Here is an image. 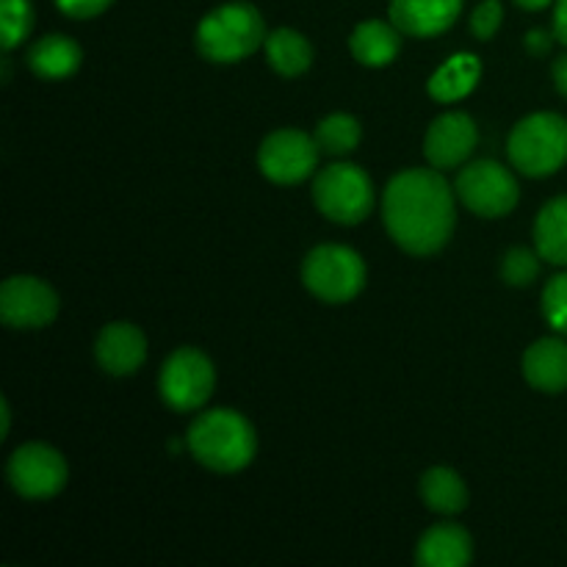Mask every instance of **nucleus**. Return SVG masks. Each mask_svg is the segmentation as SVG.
<instances>
[{"label":"nucleus","instance_id":"1","mask_svg":"<svg viewBox=\"0 0 567 567\" xmlns=\"http://www.w3.org/2000/svg\"><path fill=\"white\" fill-rule=\"evenodd\" d=\"M382 216L399 247L413 255H432L452 238V188L441 172L408 169L388 183Z\"/></svg>","mask_w":567,"mask_h":567},{"label":"nucleus","instance_id":"2","mask_svg":"<svg viewBox=\"0 0 567 567\" xmlns=\"http://www.w3.org/2000/svg\"><path fill=\"white\" fill-rule=\"evenodd\" d=\"M188 449L205 468L233 474L252 463L258 441L249 421L236 410H210L188 430Z\"/></svg>","mask_w":567,"mask_h":567},{"label":"nucleus","instance_id":"3","mask_svg":"<svg viewBox=\"0 0 567 567\" xmlns=\"http://www.w3.org/2000/svg\"><path fill=\"white\" fill-rule=\"evenodd\" d=\"M266 42L264 17L249 3H225L197 28V50L216 64H236Z\"/></svg>","mask_w":567,"mask_h":567},{"label":"nucleus","instance_id":"4","mask_svg":"<svg viewBox=\"0 0 567 567\" xmlns=\"http://www.w3.org/2000/svg\"><path fill=\"white\" fill-rule=\"evenodd\" d=\"M507 153L515 169L524 175H554L567 161V120L546 111L526 116L509 133Z\"/></svg>","mask_w":567,"mask_h":567},{"label":"nucleus","instance_id":"5","mask_svg":"<svg viewBox=\"0 0 567 567\" xmlns=\"http://www.w3.org/2000/svg\"><path fill=\"white\" fill-rule=\"evenodd\" d=\"M302 280L310 293L324 302L341 305L363 291L365 266L354 249L341 247V244H324L305 258Z\"/></svg>","mask_w":567,"mask_h":567},{"label":"nucleus","instance_id":"6","mask_svg":"<svg viewBox=\"0 0 567 567\" xmlns=\"http://www.w3.org/2000/svg\"><path fill=\"white\" fill-rule=\"evenodd\" d=\"M313 199L327 219L338 225H358L374 208V186L360 166L332 164L316 177Z\"/></svg>","mask_w":567,"mask_h":567},{"label":"nucleus","instance_id":"7","mask_svg":"<svg viewBox=\"0 0 567 567\" xmlns=\"http://www.w3.org/2000/svg\"><path fill=\"white\" fill-rule=\"evenodd\" d=\"M457 194L465 208L485 219L507 216L518 205V183L513 172L496 161H474L457 177Z\"/></svg>","mask_w":567,"mask_h":567},{"label":"nucleus","instance_id":"8","mask_svg":"<svg viewBox=\"0 0 567 567\" xmlns=\"http://www.w3.org/2000/svg\"><path fill=\"white\" fill-rule=\"evenodd\" d=\"M214 365L197 349H177L161 369V396L181 413L203 408L214 393Z\"/></svg>","mask_w":567,"mask_h":567},{"label":"nucleus","instance_id":"9","mask_svg":"<svg viewBox=\"0 0 567 567\" xmlns=\"http://www.w3.org/2000/svg\"><path fill=\"white\" fill-rule=\"evenodd\" d=\"M66 463L44 443H25L9 460V482L22 498H53L66 485Z\"/></svg>","mask_w":567,"mask_h":567},{"label":"nucleus","instance_id":"10","mask_svg":"<svg viewBox=\"0 0 567 567\" xmlns=\"http://www.w3.org/2000/svg\"><path fill=\"white\" fill-rule=\"evenodd\" d=\"M319 144L316 138H310L308 133L293 131H275L271 136L264 138L258 153V166L269 181L275 183H302L305 177H310V172L316 169V161H319Z\"/></svg>","mask_w":567,"mask_h":567},{"label":"nucleus","instance_id":"11","mask_svg":"<svg viewBox=\"0 0 567 567\" xmlns=\"http://www.w3.org/2000/svg\"><path fill=\"white\" fill-rule=\"evenodd\" d=\"M59 313V297L48 282L17 275L0 286V316L14 330L48 327Z\"/></svg>","mask_w":567,"mask_h":567},{"label":"nucleus","instance_id":"12","mask_svg":"<svg viewBox=\"0 0 567 567\" xmlns=\"http://www.w3.org/2000/svg\"><path fill=\"white\" fill-rule=\"evenodd\" d=\"M476 147V125L468 114H443L432 122L426 131L424 153L435 169H452L460 166Z\"/></svg>","mask_w":567,"mask_h":567},{"label":"nucleus","instance_id":"13","mask_svg":"<svg viewBox=\"0 0 567 567\" xmlns=\"http://www.w3.org/2000/svg\"><path fill=\"white\" fill-rule=\"evenodd\" d=\"M94 354L111 377H127L142 369L144 358H147V341L138 327L127 324V321H114L100 332Z\"/></svg>","mask_w":567,"mask_h":567},{"label":"nucleus","instance_id":"14","mask_svg":"<svg viewBox=\"0 0 567 567\" xmlns=\"http://www.w3.org/2000/svg\"><path fill=\"white\" fill-rule=\"evenodd\" d=\"M463 0H391V22L410 37H435L454 25Z\"/></svg>","mask_w":567,"mask_h":567},{"label":"nucleus","instance_id":"15","mask_svg":"<svg viewBox=\"0 0 567 567\" xmlns=\"http://www.w3.org/2000/svg\"><path fill=\"white\" fill-rule=\"evenodd\" d=\"M524 377L543 393H563L567 388V343L543 338L524 354Z\"/></svg>","mask_w":567,"mask_h":567},{"label":"nucleus","instance_id":"16","mask_svg":"<svg viewBox=\"0 0 567 567\" xmlns=\"http://www.w3.org/2000/svg\"><path fill=\"white\" fill-rule=\"evenodd\" d=\"M471 535L454 524L432 526L419 540L415 563L421 567H465L471 563Z\"/></svg>","mask_w":567,"mask_h":567},{"label":"nucleus","instance_id":"17","mask_svg":"<svg viewBox=\"0 0 567 567\" xmlns=\"http://www.w3.org/2000/svg\"><path fill=\"white\" fill-rule=\"evenodd\" d=\"M399 28L393 22L382 20H369L360 22L354 28L352 39H349V48H352L354 59L365 66H385L391 64L399 55L402 48V37H399Z\"/></svg>","mask_w":567,"mask_h":567},{"label":"nucleus","instance_id":"18","mask_svg":"<svg viewBox=\"0 0 567 567\" xmlns=\"http://www.w3.org/2000/svg\"><path fill=\"white\" fill-rule=\"evenodd\" d=\"M28 64L44 81H61L81 66V48L61 33H50L33 44L28 53Z\"/></svg>","mask_w":567,"mask_h":567},{"label":"nucleus","instance_id":"19","mask_svg":"<svg viewBox=\"0 0 567 567\" xmlns=\"http://www.w3.org/2000/svg\"><path fill=\"white\" fill-rule=\"evenodd\" d=\"M480 75H482L480 59L471 53H457L452 55L446 64L437 66L435 75H432L430 83H426V89H430V94L437 100V103H454V100H463L465 94L474 92Z\"/></svg>","mask_w":567,"mask_h":567},{"label":"nucleus","instance_id":"20","mask_svg":"<svg viewBox=\"0 0 567 567\" xmlns=\"http://www.w3.org/2000/svg\"><path fill=\"white\" fill-rule=\"evenodd\" d=\"M537 255L548 264L567 266V197H557L540 210L535 225Z\"/></svg>","mask_w":567,"mask_h":567},{"label":"nucleus","instance_id":"21","mask_svg":"<svg viewBox=\"0 0 567 567\" xmlns=\"http://www.w3.org/2000/svg\"><path fill=\"white\" fill-rule=\"evenodd\" d=\"M421 498L432 513L457 515L468 507V487L452 468H432L421 476Z\"/></svg>","mask_w":567,"mask_h":567},{"label":"nucleus","instance_id":"22","mask_svg":"<svg viewBox=\"0 0 567 567\" xmlns=\"http://www.w3.org/2000/svg\"><path fill=\"white\" fill-rule=\"evenodd\" d=\"M266 55H269V64L286 78L302 75L313 64L310 42L299 31H291V28H280V31L266 37Z\"/></svg>","mask_w":567,"mask_h":567},{"label":"nucleus","instance_id":"23","mask_svg":"<svg viewBox=\"0 0 567 567\" xmlns=\"http://www.w3.org/2000/svg\"><path fill=\"white\" fill-rule=\"evenodd\" d=\"M316 144L327 155H347L360 144V122L349 114H330L316 127Z\"/></svg>","mask_w":567,"mask_h":567},{"label":"nucleus","instance_id":"24","mask_svg":"<svg viewBox=\"0 0 567 567\" xmlns=\"http://www.w3.org/2000/svg\"><path fill=\"white\" fill-rule=\"evenodd\" d=\"M33 25V9L28 0H0V42L3 50L17 48Z\"/></svg>","mask_w":567,"mask_h":567},{"label":"nucleus","instance_id":"25","mask_svg":"<svg viewBox=\"0 0 567 567\" xmlns=\"http://www.w3.org/2000/svg\"><path fill=\"white\" fill-rule=\"evenodd\" d=\"M537 258H540V255H535L532 249H526V247L509 249L502 260L504 282H509V286H518V288L529 286V282L537 277V271H540V260Z\"/></svg>","mask_w":567,"mask_h":567},{"label":"nucleus","instance_id":"26","mask_svg":"<svg viewBox=\"0 0 567 567\" xmlns=\"http://www.w3.org/2000/svg\"><path fill=\"white\" fill-rule=\"evenodd\" d=\"M543 313L554 330L567 336V271L554 277L543 291Z\"/></svg>","mask_w":567,"mask_h":567},{"label":"nucleus","instance_id":"27","mask_svg":"<svg viewBox=\"0 0 567 567\" xmlns=\"http://www.w3.org/2000/svg\"><path fill=\"white\" fill-rule=\"evenodd\" d=\"M504 20V6L502 0H482L476 11L471 14V31L476 39H493L496 31L502 28Z\"/></svg>","mask_w":567,"mask_h":567},{"label":"nucleus","instance_id":"28","mask_svg":"<svg viewBox=\"0 0 567 567\" xmlns=\"http://www.w3.org/2000/svg\"><path fill=\"white\" fill-rule=\"evenodd\" d=\"M111 3H114V0H55V6H59L64 14L75 17V20H89V17L103 14Z\"/></svg>","mask_w":567,"mask_h":567},{"label":"nucleus","instance_id":"29","mask_svg":"<svg viewBox=\"0 0 567 567\" xmlns=\"http://www.w3.org/2000/svg\"><path fill=\"white\" fill-rule=\"evenodd\" d=\"M526 48L535 55H546L551 50V37L546 31H529L526 33Z\"/></svg>","mask_w":567,"mask_h":567},{"label":"nucleus","instance_id":"30","mask_svg":"<svg viewBox=\"0 0 567 567\" xmlns=\"http://www.w3.org/2000/svg\"><path fill=\"white\" fill-rule=\"evenodd\" d=\"M554 37L567 44V0H557V9H554Z\"/></svg>","mask_w":567,"mask_h":567},{"label":"nucleus","instance_id":"31","mask_svg":"<svg viewBox=\"0 0 567 567\" xmlns=\"http://www.w3.org/2000/svg\"><path fill=\"white\" fill-rule=\"evenodd\" d=\"M554 83H557L559 92L567 97V55H559V59L554 61Z\"/></svg>","mask_w":567,"mask_h":567},{"label":"nucleus","instance_id":"32","mask_svg":"<svg viewBox=\"0 0 567 567\" xmlns=\"http://www.w3.org/2000/svg\"><path fill=\"white\" fill-rule=\"evenodd\" d=\"M0 419H3V426H0V437L9 435V424H11V413H9V402L0 399Z\"/></svg>","mask_w":567,"mask_h":567},{"label":"nucleus","instance_id":"33","mask_svg":"<svg viewBox=\"0 0 567 567\" xmlns=\"http://www.w3.org/2000/svg\"><path fill=\"white\" fill-rule=\"evenodd\" d=\"M515 3L520 6V9H529V11H540V9H546L548 3H551V0H515Z\"/></svg>","mask_w":567,"mask_h":567}]
</instances>
